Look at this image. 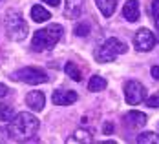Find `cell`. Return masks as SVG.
<instances>
[{"label":"cell","mask_w":159,"mask_h":144,"mask_svg":"<svg viewBox=\"0 0 159 144\" xmlns=\"http://www.w3.org/2000/svg\"><path fill=\"white\" fill-rule=\"evenodd\" d=\"M13 122L9 124L7 133L9 137L18 139V141H26V139H31L33 135L39 131V119L33 115V113L22 111L18 113L15 119H11Z\"/></svg>","instance_id":"1"},{"label":"cell","mask_w":159,"mask_h":144,"mask_svg":"<svg viewBox=\"0 0 159 144\" xmlns=\"http://www.w3.org/2000/svg\"><path fill=\"white\" fill-rule=\"evenodd\" d=\"M62 26L59 24H51L44 29H39V31L33 35L31 46L35 51H44V49H51L62 37Z\"/></svg>","instance_id":"2"},{"label":"cell","mask_w":159,"mask_h":144,"mask_svg":"<svg viewBox=\"0 0 159 144\" xmlns=\"http://www.w3.org/2000/svg\"><path fill=\"white\" fill-rule=\"evenodd\" d=\"M4 26H6V33H7L9 40L20 42V40H24L28 37V24L22 18V15L15 9L7 11V15L4 18Z\"/></svg>","instance_id":"3"},{"label":"cell","mask_w":159,"mask_h":144,"mask_svg":"<svg viewBox=\"0 0 159 144\" xmlns=\"http://www.w3.org/2000/svg\"><path fill=\"white\" fill-rule=\"evenodd\" d=\"M126 53V44L121 42L119 38H108L101 48L97 49L95 53V59L99 62H113L117 59V55H123Z\"/></svg>","instance_id":"4"},{"label":"cell","mask_w":159,"mask_h":144,"mask_svg":"<svg viewBox=\"0 0 159 144\" xmlns=\"http://www.w3.org/2000/svg\"><path fill=\"white\" fill-rule=\"evenodd\" d=\"M13 79L26 84H44L48 82V73L39 68H22L13 73Z\"/></svg>","instance_id":"5"},{"label":"cell","mask_w":159,"mask_h":144,"mask_svg":"<svg viewBox=\"0 0 159 144\" xmlns=\"http://www.w3.org/2000/svg\"><path fill=\"white\" fill-rule=\"evenodd\" d=\"M125 98H126L128 104H132V106L143 102L144 98H146L144 86L141 82H137V80H128L126 84H125Z\"/></svg>","instance_id":"6"},{"label":"cell","mask_w":159,"mask_h":144,"mask_svg":"<svg viewBox=\"0 0 159 144\" xmlns=\"http://www.w3.org/2000/svg\"><path fill=\"white\" fill-rule=\"evenodd\" d=\"M134 46L137 51H150V49L156 46V37L154 33L146 28H141L139 31L135 33L134 37Z\"/></svg>","instance_id":"7"},{"label":"cell","mask_w":159,"mask_h":144,"mask_svg":"<svg viewBox=\"0 0 159 144\" xmlns=\"http://www.w3.org/2000/svg\"><path fill=\"white\" fill-rule=\"evenodd\" d=\"M51 100L57 106H70L77 100V93L71 91V89H57V91H53Z\"/></svg>","instance_id":"8"},{"label":"cell","mask_w":159,"mask_h":144,"mask_svg":"<svg viewBox=\"0 0 159 144\" xmlns=\"http://www.w3.org/2000/svg\"><path fill=\"white\" fill-rule=\"evenodd\" d=\"M26 104L31 108L33 111H40L44 108V104H46V97H44L42 91H30L26 95Z\"/></svg>","instance_id":"9"},{"label":"cell","mask_w":159,"mask_h":144,"mask_svg":"<svg viewBox=\"0 0 159 144\" xmlns=\"http://www.w3.org/2000/svg\"><path fill=\"white\" fill-rule=\"evenodd\" d=\"M123 15L128 22H135L139 20V2L137 0H128L123 7Z\"/></svg>","instance_id":"10"},{"label":"cell","mask_w":159,"mask_h":144,"mask_svg":"<svg viewBox=\"0 0 159 144\" xmlns=\"http://www.w3.org/2000/svg\"><path fill=\"white\" fill-rule=\"evenodd\" d=\"M125 122L132 128H143L146 124V115L141 111H128L125 115Z\"/></svg>","instance_id":"11"},{"label":"cell","mask_w":159,"mask_h":144,"mask_svg":"<svg viewBox=\"0 0 159 144\" xmlns=\"http://www.w3.org/2000/svg\"><path fill=\"white\" fill-rule=\"evenodd\" d=\"M82 4H84V0H66L64 15L70 16V18H77L82 11Z\"/></svg>","instance_id":"12"},{"label":"cell","mask_w":159,"mask_h":144,"mask_svg":"<svg viewBox=\"0 0 159 144\" xmlns=\"http://www.w3.org/2000/svg\"><path fill=\"white\" fill-rule=\"evenodd\" d=\"M97 7L101 9V13L104 16H111L115 13V6H117V0H95Z\"/></svg>","instance_id":"13"},{"label":"cell","mask_w":159,"mask_h":144,"mask_svg":"<svg viewBox=\"0 0 159 144\" xmlns=\"http://www.w3.org/2000/svg\"><path fill=\"white\" fill-rule=\"evenodd\" d=\"M31 18L35 22H46L48 18H51L48 9H44L42 6H33L31 7Z\"/></svg>","instance_id":"14"},{"label":"cell","mask_w":159,"mask_h":144,"mask_svg":"<svg viewBox=\"0 0 159 144\" xmlns=\"http://www.w3.org/2000/svg\"><path fill=\"white\" fill-rule=\"evenodd\" d=\"M106 88V79H102V77H99V75H93L90 82H88V89L90 91H102Z\"/></svg>","instance_id":"15"},{"label":"cell","mask_w":159,"mask_h":144,"mask_svg":"<svg viewBox=\"0 0 159 144\" xmlns=\"http://www.w3.org/2000/svg\"><path fill=\"white\" fill-rule=\"evenodd\" d=\"M64 71H66V75H68V77H71L75 82H79V80L82 79L80 69L77 68V64H75V62H66V66H64Z\"/></svg>","instance_id":"16"},{"label":"cell","mask_w":159,"mask_h":144,"mask_svg":"<svg viewBox=\"0 0 159 144\" xmlns=\"http://www.w3.org/2000/svg\"><path fill=\"white\" fill-rule=\"evenodd\" d=\"M70 142H92V133L86 129H77L75 135L70 139Z\"/></svg>","instance_id":"17"},{"label":"cell","mask_w":159,"mask_h":144,"mask_svg":"<svg viewBox=\"0 0 159 144\" xmlns=\"http://www.w3.org/2000/svg\"><path fill=\"white\" fill-rule=\"evenodd\" d=\"M13 115H15L13 106H9V104H2V106H0V120H2V122L11 120V119H13Z\"/></svg>","instance_id":"18"},{"label":"cell","mask_w":159,"mask_h":144,"mask_svg":"<svg viewBox=\"0 0 159 144\" xmlns=\"http://www.w3.org/2000/svg\"><path fill=\"white\" fill-rule=\"evenodd\" d=\"M137 142L139 144H154V142H159V139L156 137V133L146 131V133H141V135L137 137Z\"/></svg>","instance_id":"19"},{"label":"cell","mask_w":159,"mask_h":144,"mask_svg":"<svg viewBox=\"0 0 159 144\" xmlns=\"http://www.w3.org/2000/svg\"><path fill=\"white\" fill-rule=\"evenodd\" d=\"M73 33H75L77 37H88V35H90V26H88V24H77L75 29H73Z\"/></svg>","instance_id":"20"},{"label":"cell","mask_w":159,"mask_h":144,"mask_svg":"<svg viewBox=\"0 0 159 144\" xmlns=\"http://www.w3.org/2000/svg\"><path fill=\"white\" fill-rule=\"evenodd\" d=\"M152 16H154V24L159 29V0H154L152 2Z\"/></svg>","instance_id":"21"},{"label":"cell","mask_w":159,"mask_h":144,"mask_svg":"<svg viewBox=\"0 0 159 144\" xmlns=\"http://www.w3.org/2000/svg\"><path fill=\"white\" fill-rule=\"evenodd\" d=\"M146 100V106H150V108H159V91H156L152 97H148V98H144Z\"/></svg>","instance_id":"22"},{"label":"cell","mask_w":159,"mask_h":144,"mask_svg":"<svg viewBox=\"0 0 159 144\" xmlns=\"http://www.w3.org/2000/svg\"><path fill=\"white\" fill-rule=\"evenodd\" d=\"M111 131H113V124L111 122H106L104 124V135H111Z\"/></svg>","instance_id":"23"},{"label":"cell","mask_w":159,"mask_h":144,"mask_svg":"<svg viewBox=\"0 0 159 144\" xmlns=\"http://www.w3.org/2000/svg\"><path fill=\"white\" fill-rule=\"evenodd\" d=\"M7 91H9V89H7V86L0 82V98H2V97H6V95H7Z\"/></svg>","instance_id":"24"},{"label":"cell","mask_w":159,"mask_h":144,"mask_svg":"<svg viewBox=\"0 0 159 144\" xmlns=\"http://www.w3.org/2000/svg\"><path fill=\"white\" fill-rule=\"evenodd\" d=\"M44 4H48V6H51V7H57L59 4H61V0H42Z\"/></svg>","instance_id":"25"},{"label":"cell","mask_w":159,"mask_h":144,"mask_svg":"<svg viewBox=\"0 0 159 144\" xmlns=\"http://www.w3.org/2000/svg\"><path fill=\"white\" fill-rule=\"evenodd\" d=\"M152 77L156 80H159V66H154V68H152Z\"/></svg>","instance_id":"26"}]
</instances>
